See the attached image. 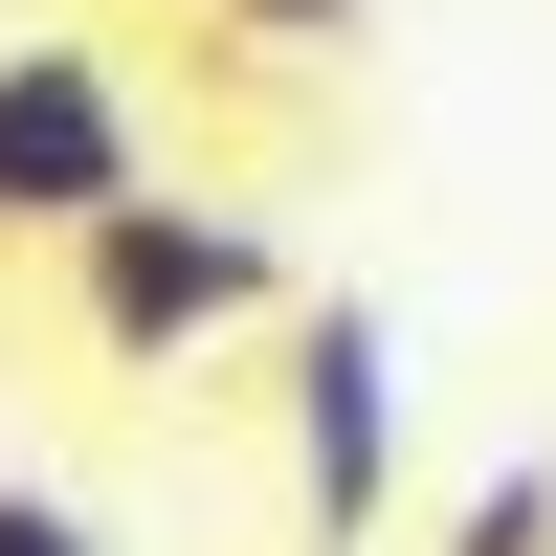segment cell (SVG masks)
<instances>
[{"mask_svg":"<svg viewBox=\"0 0 556 556\" xmlns=\"http://www.w3.org/2000/svg\"><path fill=\"white\" fill-rule=\"evenodd\" d=\"M290 513H312V556L401 534V334L379 312H290Z\"/></svg>","mask_w":556,"mask_h":556,"instance_id":"3957f363","label":"cell"},{"mask_svg":"<svg viewBox=\"0 0 556 556\" xmlns=\"http://www.w3.org/2000/svg\"><path fill=\"white\" fill-rule=\"evenodd\" d=\"M223 45H267V67H312V45H356V0H201Z\"/></svg>","mask_w":556,"mask_h":556,"instance_id":"5b68a950","label":"cell"},{"mask_svg":"<svg viewBox=\"0 0 556 556\" xmlns=\"http://www.w3.org/2000/svg\"><path fill=\"white\" fill-rule=\"evenodd\" d=\"M445 556H556V468H534V445L468 490V513H445Z\"/></svg>","mask_w":556,"mask_h":556,"instance_id":"277c9868","label":"cell"},{"mask_svg":"<svg viewBox=\"0 0 556 556\" xmlns=\"http://www.w3.org/2000/svg\"><path fill=\"white\" fill-rule=\"evenodd\" d=\"M0 556H112V534H89L67 490H23V468H0Z\"/></svg>","mask_w":556,"mask_h":556,"instance_id":"8992f818","label":"cell"},{"mask_svg":"<svg viewBox=\"0 0 556 556\" xmlns=\"http://www.w3.org/2000/svg\"><path fill=\"white\" fill-rule=\"evenodd\" d=\"M67 267V334L112 356V379H178V356H223V334H290V267H267V223L245 201H112L89 245H45Z\"/></svg>","mask_w":556,"mask_h":556,"instance_id":"6da1fadb","label":"cell"},{"mask_svg":"<svg viewBox=\"0 0 556 556\" xmlns=\"http://www.w3.org/2000/svg\"><path fill=\"white\" fill-rule=\"evenodd\" d=\"M112 201H156V89H134L89 23H0V267L89 245Z\"/></svg>","mask_w":556,"mask_h":556,"instance_id":"7a4b0ae2","label":"cell"}]
</instances>
